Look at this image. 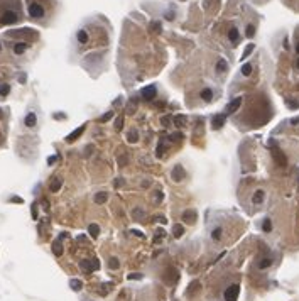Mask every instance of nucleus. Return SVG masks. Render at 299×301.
<instances>
[{"label":"nucleus","mask_w":299,"mask_h":301,"mask_svg":"<svg viewBox=\"0 0 299 301\" xmlns=\"http://www.w3.org/2000/svg\"><path fill=\"white\" fill-rule=\"evenodd\" d=\"M238 294H240V286L238 284H231L230 288H227L223 298H225V301H237Z\"/></svg>","instance_id":"1"},{"label":"nucleus","mask_w":299,"mask_h":301,"mask_svg":"<svg viewBox=\"0 0 299 301\" xmlns=\"http://www.w3.org/2000/svg\"><path fill=\"white\" fill-rule=\"evenodd\" d=\"M29 15L32 19H41V17H44V9H42V5L41 4H30L29 5Z\"/></svg>","instance_id":"2"},{"label":"nucleus","mask_w":299,"mask_h":301,"mask_svg":"<svg viewBox=\"0 0 299 301\" xmlns=\"http://www.w3.org/2000/svg\"><path fill=\"white\" fill-rule=\"evenodd\" d=\"M19 15L17 12H14V10H5L4 15H2V24H14V22H17Z\"/></svg>","instance_id":"3"},{"label":"nucleus","mask_w":299,"mask_h":301,"mask_svg":"<svg viewBox=\"0 0 299 301\" xmlns=\"http://www.w3.org/2000/svg\"><path fill=\"white\" fill-rule=\"evenodd\" d=\"M156 95H157V88H156L154 85L145 86L144 90H142V97H144L145 100H154V98H156Z\"/></svg>","instance_id":"4"},{"label":"nucleus","mask_w":299,"mask_h":301,"mask_svg":"<svg viewBox=\"0 0 299 301\" xmlns=\"http://www.w3.org/2000/svg\"><path fill=\"white\" fill-rule=\"evenodd\" d=\"M240 105H242V98H240V97L233 98V100L230 102V103L227 105V115H231V113H235L237 110L240 108Z\"/></svg>","instance_id":"5"},{"label":"nucleus","mask_w":299,"mask_h":301,"mask_svg":"<svg viewBox=\"0 0 299 301\" xmlns=\"http://www.w3.org/2000/svg\"><path fill=\"white\" fill-rule=\"evenodd\" d=\"M223 125H225V115H216V117L211 119V127H213L215 130L222 129Z\"/></svg>","instance_id":"6"},{"label":"nucleus","mask_w":299,"mask_h":301,"mask_svg":"<svg viewBox=\"0 0 299 301\" xmlns=\"http://www.w3.org/2000/svg\"><path fill=\"white\" fill-rule=\"evenodd\" d=\"M184 174H186V173H184L183 166H179V164H178V166H174V168H172V179H174V181H181L184 178Z\"/></svg>","instance_id":"7"},{"label":"nucleus","mask_w":299,"mask_h":301,"mask_svg":"<svg viewBox=\"0 0 299 301\" xmlns=\"http://www.w3.org/2000/svg\"><path fill=\"white\" fill-rule=\"evenodd\" d=\"M264 196H265L264 189H257L255 193H253V196H252V203H255V205L262 203V201H264Z\"/></svg>","instance_id":"8"},{"label":"nucleus","mask_w":299,"mask_h":301,"mask_svg":"<svg viewBox=\"0 0 299 301\" xmlns=\"http://www.w3.org/2000/svg\"><path fill=\"white\" fill-rule=\"evenodd\" d=\"M36 122H37V117H36V113H27L26 115V120H24V124L27 125V127H34L36 125Z\"/></svg>","instance_id":"9"},{"label":"nucleus","mask_w":299,"mask_h":301,"mask_svg":"<svg viewBox=\"0 0 299 301\" xmlns=\"http://www.w3.org/2000/svg\"><path fill=\"white\" fill-rule=\"evenodd\" d=\"M83 130H85V125H81V127H80V129H76L74 132H71V134L68 135V137H66V141H68V142L76 141V137H80V135H81V132H83Z\"/></svg>","instance_id":"10"},{"label":"nucleus","mask_w":299,"mask_h":301,"mask_svg":"<svg viewBox=\"0 0 299 301\" xmlns=\"http://www.w3.org/2000/svg\"><path fill=\"white\" fill-rule=\"evenodd\" d=\"M76 39H78V43L80 44H86L88 43V34H86V30H78L76 32Z\"/></svg>","instance_id":"11"},{"label":"nucleus","mask_w":299,"mask_h":301,"mask_svg":"<svg viewBox=\"0 0 299 301\" xmlns=\"http://www.w3.org/2000/svg\"><path fill=\"white\" fill-rule=\"evenodd\" d=\"M238 37H240V34H238V29H235V27H231V29L228 30V39H230L231 43H237V41H238Z\"/></svg>","instance_id":"12"},{"label":"nucleus","mask_w":299,"mask_h":301,"mask_svg":"<svg viewBox=\"0 0 299 301\" xmlns=\"http://www.w3.org/2000/svg\"><path fill=\"white\" fill-rule=\"evenodd\" d=\"M107 200H108V195H107V193H103V191H100V193L95 195V203H98V205L105 203Z\"/></svg>","instance_id":"13"},{"label":"nucleus","mask_w":299,"mask_h":301,"mask_svg":"<svg viewBox=\"0 0 299 301\" xmlns=\"http://www.w3.org/2000/svg\"><path fill=\"white\" fill-rule=\"evenodd\" d=\"M222 235H223V228L222 227H216L215 230H211V239H213L215 242L220 240V239H222Z\"/></svg>","instance_id":"14"},{"label":"nucleus","mask_w":299,"mask_h":301,"mask_svg":"<svg viewBox=\"0 0 299 301\" xmlns=\"http://www.w3.org/2000/svg\"><path fill=\"white\" fill-rule=\"evenodd\" d=\"M183 218H184V220H188L189 223H193V222L196 220V211H193V210L184 211V213H183Z\"/></svg>","instance_id":"15"},{"label":"nucleus","mask_w":299,"mask_h":301,"mask_svg":"<svg viewBox=\"0 0 299 301\" xmlns=\"http://www.w3.org/2000/svg\"><path fill=\"white\" fill-rule=\"evenodd\" d=\"M26 49H27V44L26 43H17L15 46H14V52H15V54H22Z\"/></svg>","instance_id":"16"},{"label":"nucleus","mask_w":299,"mask_h":301,"mask_svg":"<svg viewBox=\"0 0 299 301\" xmlns=\"http://www.w3.org/2000/svg\"><path fill=\"white\" fill-rule=\"evenodd\" d=\"M201 98L205 100V102H209V100L213 98V91L209 90V88H205V90L201 91Z\"/></svg>","instance_id":"17"},{"label":"nucleus","mask_w":299,"mask_h":301,"mask_svg":"<svg viewBox=\"0 0 299 301\" xmlns=\"http://www.w3.org/2000/svg\"><path fill=\"white\" fill-rule=\"evenodd\" d=\"M227 68H228V65H227V61L225 59H220L216 63V71L218 73H223V71H227Z\"/></svg>","instance_id":"18"},{"label":"nucleus","mask_w":299,"mask_h":301,"mask_svg":"<svg viewBox=\"0 0 299 301\" xmlns=\"http://www.w3.org/2000/svg\"><path fill=\"white\" fill-rule=\"evenodd\" d=\"M88 232L91 233V237H98V233H100V227L96 223H91L90 227H88Z\"/></svg>","instance_id":"19"},{"label":"nucleus","mask_w":299,"mask_h":301,"mask_svg":"<svg viewBox=\"0 0 299 301\" xmlns=\"http://www.w3.org/2000/svg\"><path fill=\"white\" fill-rule=\"evenodd\" d=\"M270 266H272V259H269V257L262 259V262H259V269H267Z\"/></svg>","instance_id":"20"},{"label":"nucleus","mask_w":299,"mask_h":301,"mask_svg":"<svg viewBox=\"0 0 299 301\" xmlns=\"http://www.w3.org/2000/svg\"><path fill=\"white\" fill-rule=\"evenodd\" d=\"M172 232H174V237H178V239H179V237L184 233V227H183V225H179V223H178V225H174V228H172Z\"/></svg>","instance_id":"21"},{"label":"nucleus","mask_w":299,"mask_h":301,"mask_svg":"<svg viewBox=\"0 0 299 301\" xmlns=\"http://www.w3.org/2000/svg\"><path fill=\"white\" fill-rule=\"evenodd\" d=\"M262 230H264V232H270V230H272V222H270L269 218L264 220V223H262Z\"/></svg>","instance_id":"22"},{"label":"nucleus","mask_w":299,"mask_h":301,"mask_svg":"<svg viewBox=\"0 0 299 301\" xmlns=\"http://www.w3.org/2000/svg\"><path fill=\"white\" fill-rule=\"evenodd\" d=\"M240 71H242V74H244V76H248V74L252 73V65H248V63H247V65H244Z\"/></svg>","instance_id":"23"},{"label":"nucleus","mask_w":299,"mask_h":301,"mask_svg":"<svg viewBox=\"0 0 299 301\" xmlns=\"http://www.w3.org/2000/svg\"><path fill=\"white\" fill-rule=\"evenodd\" d=\"M81 286H83L81 281H78V279H73L71 281V288L74 289V291H80V289H81Z\"/></svg>","instance_id":"24"},{"label":"nucleus","mask_w":299,"mask_h":301,"mask_svg":"<svg viewBox=\"0 0 299 301\" xmlns=\"http://www.w3.org/2000/svg\"><path fill=\"white\" fill-rule=\"evenodd\" d=\"M253 51V44H248L247 47H245V51H244V56L240 58V59H245V58H248V54Z\"/></svg>","instance_id":"25"},{"label":"nucleus","mask_w":299,"mask_h":301,"mask_svg":"<svg viewBox=\"0 0 299 301\" xmlns=\"http://www.w3.org/2000/svg\"><path fill=\"white\" fill-rule=\"evenodd\" d=\"M162 26H161V22H152L150 24V30H154V32H161Z\"/></svg>","instance_id":"26"},{"label":"nucleus","mask_w":299,"mask_h":301,"mask_svg":"<svg viewBox=\"0 0 299 301\" xmlns=\"http://www.w3.org/2000/svg\"><path fill=\"white\" fill-rule=\"evenodd\" d=\"M59 188H61V179H54V183L51 185V191H52V193H56Z\"/></svg>","instance_id":"27"},{"label":"nucleus","mask_w":299,"mask_h":301,"mask_svg":"<svg viewBox=\"0 0 299 301\" xmlns=\"http://www.w3.org/2000/svg\"><path fill=\"white\" fill-rule=\"evenodd\" d=\"M245 34H247V37H253V34H255V27L250 24V26L247 27V32H245Z\"/></svg>","instance_id":"28"},{"label":"nucleus","mask_w":299,"mask_h":301,"mask_svg":"<svg viewBox=\"0 0 299 301\" xmlns=\"http://www.w3.org/2000/svg\"><path fill=\"white\" fill-rule=\"evenodd\" d=\"M137 137H139V135H137L135 130H134V132H130V134H128V142H137Z\"/></svg>","instance_id":"29"},{"label":"nucleus","mask_w":299,"mask_h":301,"mask_svg":"<svg viewBox=\"0 0 299 301\" xmlns=\"http://www.w3.org/2000/svg\"><path fill=\"white\" fill-rule=\"evenodd\" d=\"M112 115H113V113H112V112L105 113V115H103L102 119H100V122H107V120H110V119H112Z\"/></svg>","instance_id":"30"},{"label":"nucleus","mask_w":299,"mask_h":301,"mask_svg":"<svg viewBox=\"0 0 299 301\" xmlns=\"http://www.w3.org/2000/svg\"><path fill=\"white\" fill-rule=\"evenodd\" d=\"M54 254L56 255H61V245H59V242H56V244H54Z\"/></svg>","instance_id":"31"},{"label":"nucleus","mask_w":299,"mask_h":301,"mask_svg":"<svg viewBox=\"0 0 299 301\" xmlns=\"http://www.w3.org/2000/svg\"><path fill=\"white\" fill-rule=\"evenodd\" d=\"M9 90H10L9 85H4L2 88H0V95H7V93H9Z\"/></svg>","instance_id":"32"},{"label":"nucleus","mask_w":299,"mask_h":301,"mask_svg":"<svg viewBox=\"0 0 299 301\" xmlns=\"http://www.w3.org/2000/svg\"><path fill=\"white\" fill-rule=\"evenodd\" d=\"M110 267L112 269H117V267H118V261H117V259H110Z\"/></svg>","instance_id":"33"},{"label":"nucleus","mask_w":299,"mask_h":301,"mask_svg":"<svg viewBox=\"0 0 299 301\" xmlns=\"http://www.w3.org/2000/svg\"><path fill=\"white\" fill-rule=\"evenodd\" d=\"M176 122H178L179 125L186 124V117H176Z\"/></svg>","instance_id":"34"},{"label":"nucleus","mask_w":299,"mask_h":301,"mask_svg":"<svg viewBox=\"0 0 299 301\" xmlns=\"http://www.w3.org/2000/svg\"><path fill=\"white\" fill-rule=\"evenodd\" d=\"M122 185H124V179H122V178H117L115 179V188H118V186H122Z\"/></svg>","instance_id":"35"},{"label":"nucleus","mask_w":299,"mask_h":301,"mask_svg":"<svg viewBox=\"0 0 299 301\" xmlns=\"http://www.w3.org/2000/svg\"><path fill=\"white\" fill-rule=\"evenodd\" d=\"M140 277H142V276L137 274V272H135V274H128V279H140Z\"/></svg>","instance_id":"36"},{"label":"nucleus","mask_w":299,"mask_h":301,"mask_svg":"<svg viewBox=\"0 0 299 301\" xmlns=\"http://www.w3.org/2000/svg\"><path fill=\"white\" fill-rule=\"evenodd\" d=\"M162 198H164L162 191H157V195H156V200H157V201H162Z\"/></svg>","instance_id":"37"},{"label":"nucleus","mask_w":299,"mask_h":301,"mask_svg":"<svg viewBox=\"0 0 299 301\" xmlns=\"http://www.w3.org/2000/svg\"><path fill=\"white\" fill-rule=\"evenodd\" d=\"M134 215H135L137 218H140V217L144 215V211H142V210H134Z\"/></svg>","instance_id":"38"},{"label":"nucleus","mask_w":299,"mask_h":301,"mask_svg":"<svg viewBox=\"0 0 299 301\" xmlns=\"http://www.w3.org/2000/svg\"><path fill=\"white\" fill-rule=\"evenodd\" d=\"M287 105H289L291 108H297V107H299V103H297V102H287Z\"/></svg>","instance_id":"39"},{"label":"nucleus","mask_w":299,"mask_h":301,"mask_svg":"<svg viewBox=\"0 0 299 301\" xmlns=\"http://www.w3.org/2000/svg\"><path fill=\"white\" fill-rule=\"evenodd\" d=\"M122 122H124L122 119H118V120L115 122V127H117V129H122Z\"/></svg>","instance_id":"40"},{"label":"nucleus","mask_w":299,"mask_h":301,"mask_svg":"<svg viewBox=\"0 0 299 301\" xmlns=\"http://www.w3.org/2000/svg\"><path fill=\"white\" fill-rule=\"evenodd\" d=\"M118 163H120V164H122V166H124V164H125V163H127V159H125L124 156H122V157H120V159H118Z\"/></svg>","instance_id":"41"},{"label":"nucleus","mask_w":299,"mask_h":301,"mask_svg":"<svg viewBox=\"0 0 299 301\" xmlns=\"http://www.w3.org/2000/svg\"><path fill=\"white\" fill-rule=\"evenodd\" d=\"M157 220H161V223H166V222H167V220L166 218H164V217H159V218Z\"/></svg>","instance_id":"42"},{"label":"nucleus","mask_w":299,"mask_h":301,"mask_svg":"<svg viewBox=\"0 0 299 301\" xmlns=\"http://www.w3.org/2000/svg\"><path fill=\"white\" fill-rule=\"evenodd\" d=\"M296 52H297V54H299V43L296 44Z\"/></svg>","instance_id":"43"},{"label":"nucleus","mask_w":299,"mask_h":301,"mask_svg":"<svg viewBox=\"0 0 299 301\" xmlns=\"http://www.w3.org/2000/svg\"><path fill=\"white\" fill-rule=\"evenodd\" d=\"M296 66H297V68H299V58H297V63H296Z\"/></svg>","instance_id":"44"}]
</instances>
